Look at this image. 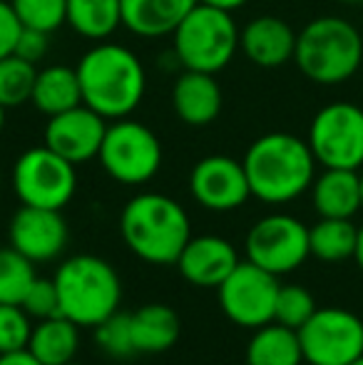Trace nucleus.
<instances>
[{"label":"nucleus","instance_id":"obj_1","mask_svg":"<svg viewBox=\"0 0 363 365\" xmlns=\"http://www.w3.org/2000/svg\"><path fill=\"white\" fill-rule=\"evenodd\" d=\"M242 164L252 197L264 204H289L311 189L319 162L306 140L289 132H269L249 145Z\"/></svg>","mask_w":363,"mask_h":365},{"label":"nucleus","instance_id":"obj_2","mask_svg":"<svg viewBox=\"0 0 363 365\" xmlns=\"http://www.w3.org/2000/svg\"><path fill=\"white\" fill-rule=\"evenodd\" d=\"M75 70L83 90V105L105 120L130 117L145 97V65L125 45L97 43L80 58Z\"/></svg>","mask_w":363,"mask_h":365},{"label":"nucleus","instance_id":"obj_3","mask_svg":"<svg viewBox=\"0 0 363 365\" xmlns=\"http://www.w3.org/2000/svg\"><path fill=\"white\" fill-rule=\"evenodd\" d=\"M120 234L125 246L147 264H177L182 249L192 239V224L180 202L167 194H137L120 214Z\"/></svg>","mask_w":363,"mask_h":365},{"label":"nucleus","instance_id":"obj_4","mask_svg":"<svg viewBox=\"0 0 363 365\" xmlns=\"http://www.w3.org/2000/svg\"><path fill=\"white\" fill-rule=\"evenodd\" d=\"M294 63L316 85H341L359 73L363 38L354 23L339 15H321L296 35Z\"/></svg>","mask_w":363,"mask_h":365},{"label":"nucleus","instance_id":"obj_5","mask_svg":"<svg viewBox=\"0 0 363 365\" xmlns=\"http://www.w3.org/2000/svg\"><path fill=\"white\" fill-rule=\"evenodd\" d=\"M60 313L80 328H95L100 321L120 311L122 281L112 264L92 254L70 256L55 271Z\"/></svg>","mask_w":363,"mask_h":365},{"label":"nucleus","instance_id":"obj_6","mask_svg":"<svg viewBox=\"0 0 363 365\" xmlns=\"http://www.w3.org/2000/svg\"><path fill=\"white\" fill-rule=\"evenodd\" d=\"M175 58L184 70L217 75L239 50V30L232 13L197 3L172 33Z\"/></svg>","mask_w":363,"mask_h":365},{"label":"nucleus","instance_id":"obj_7","mask_svg":"<svg viewBox=\"0 0 363 365\" xmlns=\"http://www.w3.org/2000/svg\"><path fill=\"white\" fill-rule=\"evenodd\" d=\"M97 159L110 179L125 187H140L160 172L162 142L147 125L122 117L107 125Z\"/></svg>","mask_w":363,"mask_h":365},{"label":"nucleus","instance_id":"obj_8","mask_svg":"<svg viewBox=\"0 0 363 365\" xmlns=\"http://www.w3.org/2000/svg\"><path fill=\"white\" fill-rule=\"evenodd\" d=\"M13 192L25 207L65 209L78 192L75 164L48 145L30 147L15 159Z\"/></svg>","mask_w":363,"mask_h":365},{"label":"nucleus","instance_id":"obj_9","mask_svg":"<svg viewBox=\"0 0 363 365\" xmlns=\"http://www.w3.org/2000/svg\"><path fill=\"white\" fill-rule=\"evenodd\" d=\"M309 142L316 162L324 169L363 167V107L354 102H331L314 115Z\"/></svg>","mask_w":363,"mask_h":365},{"label":"nucleus","instance_id":"obj_10","mask_svg":"<svg viewBox=\"0 0 363 365\" xmlns=\"http://www.w3.org/2000/svg\"><path fill=\"white\" fill-rule=\"evenodd\" d=\"M296 333L306 365H351L363 356V321L349 308H316Z\"/></svg>","mask_w":363,"mask_h":365},{"label":"nucleus","instance_id":"obj_11","mask_svg":"<svg viewBox=\"0 0 363 365\" xmlns=\"http://www.w3.org/2000/svg\"><path fill=\"white\" fill-rule=\"evenodd\" d=\"M244 251L247 261L269 274H291L311 256L309 226L289 214H269L249 229Z\"/></svg>","mask_w":363,"mask_h":365},{"label":"nucleus","instance_id":"obj_12","mask_svg":"<svg viewBox=\"0 0 363 365\" xmlns=\"http://www.w3.org/2000/svg\"><path fill=\"white\" fill-rule=\"evenodd\" d=\"M279 276L264 271L252 261H239V266L217 289L219 306L224 316L242 328H262L274 321Z\"/></svg>","mask_w":363,"mask_h":365},{"label":"nucleus","instance_id":"obj_13","mask_svg":"<svg viewBox=\"0 0 363 365\" xmlns=\"http://www.w3.org/2000/svg\"><path fill=\"white\" fill-rule=\"evenodd\" d=\"M189 194L209 212H234L252 197L244 164L227 154H209L189 172Z\"/></svg>","mask_w":363,"mask_h":365},{"label":"nucleus","instance_id":"obj_14","mask_svg":"<svg viewBox=\"0 0 363 365\" xmlns=\"http://www.w3.org/2000/svg\"><path fill=\"white\" fill-rule=\"evenodd\" d=\"M68 221L58 209L20 207L8 224L10 246L28 256L33 264L58 259L68 246Z\"/></svg>","mask_w":363,"mask_h":365},{"label":"nucleus","instance_id":"obj_15","mask_svg":"<svg viewBox=\"0 0 363 365\" xmlns=\"http://www.w3.org/2000/svg\"><path fill=\"white\" fill-rule=\"evenodd\" d=\"M107 132V120L90 110L88 105H78L68 112L48 117L45 125V145L68 162L85 164L100 154L102 140Z\"/></svg>","mask_w":363,"mask_h":365},{"label":"nucleus","instance_id":"obj_16","mask_svg":"<svg viewBox=\"0 0 363 365\" xmlns=\"http://www.w3.org/2000/svg\"><path fill=\"white\" fill-rule=\"evenodd\" d=\"M237 266L239 254L232 241L212 234L192 236L177 259L182 279L199 289H219Z\"/></svg>","mask_w":363,"mask_h":365},{"label":"nucleus","instance_id":"obj_17","mask_svg":"<svg viewBox=\"0 0 363 365\" xmlns=\"http://www.w3.org/2000/svg\"><path fill=\"white\" fill-rule=\"evenodd\" d=\"M239 50L257 68L274 70L294 60L296 33L284 18L259 15L239 30Z\"/></svg>","mask_w":363,"mask_h":365},{"label":"nucleus","instance_id":"obj_18","mask_svg":"<svg viewBox=\"0 0 363 365\" xmlns=\"http://www.w3.org/2000/svg\"><path fill=\"white\" fill-rule=\"evenodd\" d=\"M224 95L209 73L184 70L172 85V110L189 127H207L219 117Z\"/></svg>","mask_w":363,"mask_h":365},{"label":"nucleus","instance_id":"obj_19","mask_svg":"<svg viewBox=\"0 0 363 365\" xmlns=\"http://www.w3.org/2000/svg\"><path fill=\"white\" fill-rule=\"evenodd\" d=\"M122 28L137 38H165L177 30L197 0H120Z\"/></svg>","mask_w":363,"mask_h":365},{"label":"nucleus","instance_id":"obj_20","mask_svg":"<svg viewBox=\"0 0 363 365\" xmlns=\"http://www.w3.org/2000/svg\"><path fill=\"white\" fill-rule=\"evenodd\" d=\"M311 202L319 217L354 219L361 212V184L356 169H324L311 184Z\"/></svg>","mask_w":363,"mask_h":365},{"label":"nucleus","instance_id":"obj_21","mask_svg":"<svg viewBox=\"0 0 363 365\" xmlns=\"http://www.w3.org/2000/svg\"><path fill=\"white\" fill-rule=\"evenodd\" d=\"M182 333V321L177 311L167 303H147L132 313V338L140 356L167 353Z\"/></svg>","mask_w":363,"mask_h":365},{"label":"nucleus","instance_id":"obj_22","mask_svg":"<svg viewBox=\"0 0 363 365\" xmlns=\"http://www.w3.org/2000/svg\"><path fill=\"white\" fill-rule=\"evenodd\" d=\"M28 351L43 365H68L80 351V326L68 316L38 321L30 333Z\"/></svg>","mask_w":363,"mask_h":365},{"label":"nucleus","instance_id":"obj_23","mask_svg":"<svg viewBox=\"0 0 363 365\" xmlns=\"http://www.w3.org/2000/svg\"><path fill=\"white\" fill-rule=\"evenodd\" d=\"M35 110L48 117H55L60 112H68L73 107L83 105V90H80L78 70L68 65H50L38 70L35 80L33 100Z\"/></svg>","mask_w":363,"mask_h":365},{"label":"nucleus","instance_id":"obj_24","mask_svg":"<svg viewBox=\"0 0 363 365\" xmlns=\"http://www.w3.org/2000/svg\"><path fill=\"white\" fill-rule=\"evenodd\" d=\"M304 351H301L299 333L281 323H267L257 328L247 343V365H301Z\"/></svg>","mask_w":363,"mask_h":365},{"label":"nucleus","instance_id":"obj_25","mask_svg":"<svg viewBox=\"0 0 363 365\" xmlns=\"http://www.w3.org/2000/svg\"><path fill=\"white\" fill-rule=\"evenodd\" d=\"M65 23L88 40H107L122 25L120 0H68Z\"/></svg>","mask_w":363,"mask_h":365},{"label":"nucleus","instance_id":"obj_26","mask_svg":"<svg viewBox=\"0 0 363 365\" xmlns=\"http://www.w3.org/2000/svg\"><path fill=\"white\" fill-rule=\"evenodd\" d=\"M359 226L351 219H326L321 217L314 226H309V249L311 256L326 264L354 259Z\"/></svg>","mask_w":363,"mask_h":365},{"label":"nucleus","instance_id":"obj_27","mask_svg":"<svg viewBox=\"0 0 363 365\" xmlns=\"http://www.w3.org/2000/svg\"><path fill=\"white\" fill-rule=\"evenodd\" d=\"M38 68L18 55H8L0 60V105L5 110H13L33 100Z\"/></svg>","mask_w":363,"mask_h":365},{"label":"nucleus","instance_id":"obj_28","mask_svg":"<svg viewBox=\"0 0 363 365\" xmlns=\"http://www.w3.org/2000/svg\"><path fill=\"white\" fill-rule=\"evenodd\" d=\"M35 279H38L35 276V264L28 256H23L13 246L0 249V303L20 306Z\"/></svg>","mask_w":363,"mask_h":365},{"label":"nucleus","instance_id":"obj_29","mask_svg":"<svg viewBox=\"0 0 363 365\" xmlns=\"http://www.w3.org/2000/svg\"><path fill=\"white\" fill-rule=\"evenodd\" d=\"M95 343L110 358L137 356L135 338H132V313L115 311L95 326Z\"/></svg>","mask_w":363,"mask_h":365},{"label":"nucleus","instance_id":"obj_30","mask_svg":"<svg viewBox=\"0 0 363 365\" xmlns=\"http://www.w3.org/2000/svg\"><path fill=\"white\" fill-rule=\"evenodd\" d=\"M316 301L311 296V291L306 286L299 284H286L279 289L276 296V311H274V321L281 323L286 328H294L299 331L306 321L316 313Z\"/></svg>","mask_w":363,"mask_h":365},{"label":"nucleus","instance_id":"obj_31","mask_svg":"<svg viewBox=\"0 0 363 365\" xmlns=\"http://www.w3.org/2000/svg\"><path fill=\"white\" fill-rule=\"evenodd\" d=\"M23 28H35L43 33H55L65 25L68 0H10Z\"/></svg>","mask_w":363,"mask_h":365},{"label":"nucleus","instance_id":"obj_32","mask_svg":"<svg viewBox=\"0 0 363 365\" xmlns=\"http://www.w3.org/2000/svg\"><path fill=\"white\" fill-rule=\"evenodd\" d=\"M33 318L15 303H0V356L25 351L33 333Z\"/></svg>","mask_w":363,"mask_h":365},{"label":"nucleus","instance_id":"obj_33","mask_svg":"<svg viewBox=\"0 0 363 365\" xmlns=\"http://www.w3.org/2000/svg\"><path fill=\"white\" fill-rule=\"evenodd\" d=\"M20 306H23V311L28 313L33 321H45V318L60 316V296H58L55 281L35 279Z\"/></svg>","mask_w":363,"mask_h":365},{"label":"nucleus","instance_id":"obj_34","mask_svg":"<svg viewBox=\"0 0 363 365\" xmlns=\"http://www.w3.org/2000/svg\"><path fill=\"white\" fill-rule=\"evenodd\" d=\"M20 33H23V23L18 13L13 10L10 0H0V60L15 53Z\"/></svg>","mask_w":363,"mask_h":365},{"label":"nucleus","instance_id":"obj_35","mask_svg":"<svg viewBox=\"0 0 363 365\" xmlns=\"http://www.w3.org/2000/svg\"><path fill=\"white\" fill-rule=\"evenodd\" d=\"M50 33H43V30H35V28H23L18 38V45H15V55L28 63H40V60L48 55V48H50V40H48Z\"/></svg>","mask_w":363,"mask_h":365},{"label":"nucleus","instance_id":"obj_36","mask_svg":"<svg viewBox=\"0 0 363 365\" xmlns=\"http://www.w3.org/2000/svg\"><path fill=\"white\" fill-rule=\"evenodd\" d=\"M0 365H43L33 353L25 348V351H15V353H3L0 356Z\"/></svg>","mask_w":363,"mask_h":365},{"label":"nucleus","instance_id":"obj_37","mask_svg":"<svg viewBox=\"0 0 363 365\" xmlns=\"http://www.w3.org/2000/svg\"><path fill=\"white\" fill-rule=\"evenodd\" d=\"M197 3L212 5V8H219V10H227V13H232V10H239L242 5H247L249 0H197Z\"/></svg>","mask_w":363,"mask_h":365},{"label":"nucleus","instance_id":"obj_38","mask_svg":"<svg viewBox=\"0 0 363 365\" xmlns=\"http://www.w3.org/2000/svg\"><path fill=\"white\" fill-rule=\"evenodd\" d=\"M354 261L359 264V269L363 271V224L359 226V241H356V254H354Z\"/></svg>","mask_w":363,"mask_h":365},{"label":"nucleus","instance_id":"obj_39","mask_svg":"<svg viewBox=\"0 0 363 365\" xmlns=\"http://www.w3.org/2000/svg\"><path fill=\"white\" fill-rule=\"evenodd\" d=\"M5 112H8V110L0 105V135H3V130H5Z\"/></svg>","mask_w":363,"mask_h":365},{"label":"nucleus","instance_id":"obj_40","mask_svg":"<svg viewBox=\"0 0 363 365\" xmlns=\"http://www.w3.org/2000/svg\"><path fill=\"white\" fill-rule=\"evenodd\" d=\"M359 184H361V212H363V172H359Z\"/></svg>","mask_w":363,"mask_h":365},{"label":"nucleus","instance_id":"obj_41","mask_svg":"<svg viewBox=\"0 0 363 365\" xmlns=\"http://www.w3.org/2000/svg\"><path fill=\"white\" fill-rule=\"evenodd\" d=\"M339 3H349V5H359L363 0H339Z\"/></svg>","mask_w":363,"mask_h":365},{"label":"nucleus","instance_id":"obj_42","mask_svg":"<svg viewBox=\"0 0 363 365\" xmlns=\"http://www.w3.org/2000/svg\"><path fill=\"white\" fill-rule=\"evenodd\" d=\"M351 365H363V356H359V358H356V361L351 363Z\"/></svg>","mask_w":363,"mask_h":365},{"label":"nucleus","instance_id":"obj_43","mask_svg":"<svg viewBox=\"0 0 363 365\" xmlns=\"http://www.w3.org/2000/svg\"><path fill=\"white\" fill-rule=\"evenodd\" d=\"M68 365H83V363H78V361H73V363H68Z\"/></svg>","mask_w":363,"mask_h":365},{"label":"nucleus","instance_id":"obj_44","mask_svg":"<svg viewBox=\"0 0 363 365\" xmlns=\"http://www.w3.org/2000/svg\"><path fill=\"white\" fill-rule=\"evenodd\" d=\"M0 184H3V174H0Z\"/></svg>","mask_w":363,"mask_h":365}]
</instances>
